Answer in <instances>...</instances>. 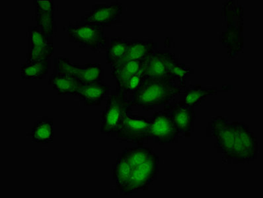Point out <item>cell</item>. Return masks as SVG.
Returning <instances> with one entry per match:
<instances>
[{"mask_svg":"<svg viewBox=\"0 0 263 198\" xmlns=\"http://www.w3.org/2000/svg\"><path fill=\"white\" fill-rule=\"evenodd\" d=\"M185 88L170 76L163 78L144 77L142 84L134 91L131 105L138 106L147 111L158 106L169 105Z\"/></svg>","mask_w":263,"mask_h":198,"instance_id":"cell-1","label":"cell"},{"mask_svg":"<svg viewBox=\"0 0 263 198\" xmlns=\"http://www.w3.org/2000/svg\"><path fill=\"white\" fill-rule=\"evenodd\" d=\"M221 13L227 30L221 33L220 41L227 48L228 56L234 58L243 49V7L230 0L223 4Z\"/></svg>","mask_w":263,"mask_h":198,"instance_id":"cell-2","label":"cell"},{"mask_svg":"<svg viewBox=\"0 0 263 198\" xmlns=\"http://www.w3.org/2000/svg\"><path fill=\"white\" fill-rule=\"evenodd\" d=\"M132 111L131 101L127 94L117 88L115 93L108 96L105 110L101 114V134L110 136L117 133L124 118Z\"/></svg>","mask_w":263,"mask_h":198,"instance_id":"cell-3","label":"cell"},{"mask_svg":"<svg viewBox=\"0 0 263 198\" xmlns=\"http://www.w3.org/2000/svg\"><path fill=\"white\" fill-rule=\"evenodd\" d=\"M104 28L82 20L73 24L69 23L64 29L70 42L78 43L80 47L89 48L97 52L107 48L108 38Z\"/></svg>","mask_w":263,"mask_h":198,"instance_id":"cell-4","label":"cell"},{"mask_svg":"<svg viewBox=\"0 0 263 198\" xmlns=\"http://www.w3.org/2000/svg\"><path fill=\"white\" fill-rule=\"evenodd\" d=\"M234 126V144L228 160L249 162L257 158L258 144L257 137L243 122H232Z\"/></svg>","mask_w":263,"mask_h":198,"instance_id":"cell-5","label":"cell"},{"mask_svg":"<svg viewBox=\"0 0 263 198\" xmlns=\"http://www.w3.org/2000/svg\"><path fill=\"white\" fill-rule=\"evenodd\" d=\"M151 123L149 117L128 114L117 131V139L138 145L144 144L152 140Z\"/></svg>","mask_w":263,"mask_h":198,"instance_id":"cell-6","label":"cell"},{"mask_svg":"<svg viewBox=\"0 0 263 198\" xmlns=\"http://www.w3.org/2000/svg\"><path fill=\"white\" fill-rule=\"evenodd\" d=\"M158 163L159 157L156 154L146 163L132 167L128 181L119 191L120 194L132 195L139 191L148 190L149 186L158 174Z\"/></svg>","mask_w":263,"mask_h":198,"instance_id":"cell-7","label":"cell"},{"mask_svg":"<svg viewBox=\"0 0 263 198\" xmlns=\"http://www.w3.org/2000/svg\"><path fill=\"white\" fill-rule=\"evenodd\" d=\"M151 132L152 140L160 144L174 142L180 132L167 109L154 114L151 118Z\"/></svg>","mask_w":263,"mask_h":198,"instance_id":"cell-8","label":"cell"},{"mask_svg":"<svg viewBox=\"0 0 263 198\" xmlns=\"http://www.w3.org/2000/svg\"><path fill=\"white\" fill-rule=\"evenodd\" d=\"M54 71L70 75L80 81H101V66L99 64H87L80 66L71 64L68 58L59 57L54 61Z\"/></svg>","mask_w":263,"mask_h":198,"instance_id":"cell-9","label":"cell"},{"mask_svg":"<svg viewBox=\"0 0 263 198\" xmlns=\"http://www.w3.org/2000/svg\"><path fill=\"white\" fill-rule=\"evenodd\" d=\"M122 13V6L119 2L98 4L92 7L88 14L83 16L82 20L103 27H110L120 22Z\"/></svg>","mask_w":263,"mask_h":198,"instance_id":"cell-10","label":"cell"},{"mask_svg":"<svg viewBox=\"0 0 263 198\" xmlns=\"http://www.w3.org/2000/svg\"><path fill=\"white\" fill-rule=\"evenodd\" d=\"M30 43L27 63L47 61L52 56L54 50L53 39L43 33L37 26L30 28Z\"/></svg>","mask_w":263,"mask_h":198,"instance_id":"cell-11","label":"cell"},{"mask_svg":"<svg viewBox=\"0 0 263 198\" xmlns=\"http://www.w3.org/2000/svg\"><path fill=\"white\" fill-rule=\"evenodd\" d=\"M177 62L175 54L170 52H154L143 67L144 77H168L172 67Z\"/></svg>","mask_w":263,"mask_h":198,"instance_id":"cell-12","label":"cell"},{"mask_svg":"<svg viewBox=\"0 0 263 198\" xmlns=\"http://www.w3.org/2000/svg\"><path fill=\"white\" fill-rule=\"evenodd\" d=\"M212 135L216 138L217 148L220 149L228 160L234 144V126L228 123L227 119L222 116H217L212 119L211 123Z\"/></svg>","mask_w":263,"mask_h":198,"instance_id":"cell-13","label":"cell"},{"mask_svg":"<svg viewBox=\"0 0 263 198\" xmlns=\"http://www.w3.org/2000/svg\"><path fill=\"white\" fill-rule=\"evenodd\" d=\"M34 6L36 26L48 37L52 38L56 31L55 2L54 0L34 1Z\"/></svg>","mask_w":263,"mask_h":198,"instance_id":"cell-14","label":"cell"},{"mask_svg":"<svg viewBox=\"0 0 263 198\" xmlns=\"http://www.w3.org/2000/svg\"><path fill=\"white\" fill-rule=\"evenodd\" d=\"M110 87L101 81H80L76 96L86 106H100Z\"/></svg>","mask_w":263,"mask_h":198,"instance_id":"cell-15","label":"cell"},{"mask_svg":"<svg viewBox=\"0 0 263 198\" xmlns=\"http://www.w3.org/2000/svg\"><path fill=\"white\" fill-rule=\"evenodd\" d=\"M226 91V90H218L216 87L207 88L200 85H191L180 94V99L175 103L181 107L186 106L195 107L200 105L207 96Z\"/></svg>","mask_w":263,"mask_h":198,"instance_id":"cell-16","label":"cell"},{"mask_svg":"<svg viewBox=\"0 0 263 198\" xmlns=\"http://www.w3.org/2000/svg\"><path fill=\"white\" fill-rule=\"evenodd\" d=\"M164 109L170 112L180 133L189 134L196 117L195 107H181L175 103L165 106Z\"/></svg>","mask_w":263,"mask_h":198,"instance_id":"cell-17","label":"cell"},{"mask_svg":"<svg viewBox=\"0 0 263 198\" xmlns=\"http://www.w3.org/2000/svg\"><path fill=\"white\" fill-rule=\"evenodd\" d=\"M147 58L148 57L111 67L112 77L116 80L117 88L122 90L132 76L142 68Z\"/></svg>","mask_w":263,"mask_h":198,"instance_id":"cell-18","label":"cell"},{"mask_svg":"<svg viewBox=\"0 0 263 198\" xmlns=\"http://www.w3.org/2000/svg\"><path fill=\"white\" fill-rule=\"evenodd\" d=\"M80 80L71 77L70 75L62 72L54 71L49 78V85L52 89L57 91L59 95L76 96L77 93Z\"/></svg>","mask_w":263,"mask_h":198,"instance_id":"cell-19","label":"cell"},{"mask_svg":"<svg viewBox=\"0 0 263 198\" xmlns=\"http://www.w3.org/2000/svg\"><path fill=\"white\" fill-rule=\"evenodd\" d=\"M157 43L154 42H144V41H131L128 51L125 56L112 67L121 65L126 62L137 61V60L146 58L155 51Z\"/></svg>","mask_w":263,"mask_h":198,"instance_id":"cell-20","label":"cell"},{"mask_svg":"<svg viewBox=\"0 0 263 198\" xmlns=\"http://www.w3.org/2000/svg\"><path fill=\"white\" fill-rule=\"evenodd\" d=\"M30 137L34 142L47 144L54 140V123L52 119L42 120L34 123L30 133Z\"/></svg>","mask_w":263,"mask_h":198,"instance_id":"cell-21","label":"cell"},{"mask_svg":"<svg viewBox=\"0 0 263 198\" xmlns=\"http://www.w3.org/2000/svg\"><path fill=\"white\" fill-rule=\"evenodd\" d=\"M156 155L152 149L142 146L124 149L120 156L127 161L131 167L143 164Z\"/></svg>","mask_w":263,"mask_h":198,"instance_id":"cell-22","label":"cell"},{"mask_svg":"<svg viewBox=\"0 0 263 198\" xmlns=\"http://www.w3.org/2000/svg\"><path fill=\"white\" fill-rule=\"evenodd\" d=\"M50 68L49 60L47 61L25 63L21 68V77L23 80H43Z\"/></svg>","mask_w":263,"mask_h":198,"instance_id":"cell-23","label":"cell"},{"mask_svg":"<svg viewBox=\"0 0 263 198\" xmlns=\"http://www.w3.org/2000/svg\"><path fill=\"white\" fill-rule=\"evenodd\" d=\"M129 46L130 42L123 38H112L107 51V63L110 64V67L115 66L125 56Z\"/></svg>","mask_w":263,"mask_h":198,"instance_id":"cell-24","label":"cell"},{"mask_svg":"<svg viewBox=\"0 0 263 198\" xmlns=\"http://www.w3.org/2000/svg\"><path fill=\"white\" fill-rule=\"evenodd\" d=\"M131 166L127 161L120 156L112 169V178L115 181V188L121 190L128 182L131 172Z\"/></svg>","mask_w":263,"mask_h":198,"instance_id":"cell-25","label":"cell"},{"mask_svg":"<svg viewBox=\"0 0 263 198\" xmlns=\"http://www.w3.org/2000/svg\"><path fill=\"white\" fill-rule=\"evenodd\" d=\"M193 72V70L186 68L185 64L177 62L171 68L169 76L175 82L178 83L181 86L186 87V80Z\"/></svg>","mask_w":263,"mask_h":198,"instance_id":"cell-26","label":"cell"},{"mask_svg":"<svg viewBox=\"0 0 263 198\" xmlns=\"http://www.w3.org/2000/svg\"><path fill=\"white\" fill-rule=\"evenodd\" d=\"M146 64V63H145ZM143 66V67H144ZM143 67L137 73L134 74L129 79L128 82L122 88V91L125 92L127 94L132 91H135L136 89H138L142 84L143 80H144V75H143Z\"/></svg>","mask_w":263,"mask_h":198,"instance_id":"cell-27","label":"cell"}]
</instances>
